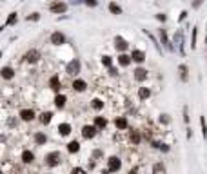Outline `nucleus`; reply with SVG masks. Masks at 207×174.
Instances as JSON below:
<instances>
[{
  "mask_svg": "<svg viewBox=\"0 0 207 174\" xmlns=\"http://www.w3.org/2000/svg\"><path fill=\"white\" fill-rule=\"evenodd\" d=\"M60 162H62V154H60L58 151L49 153V154L45 156V163H47L49 167H56V165H60Z\"/></svg>",
  "mask_w": 207,
  "mask_h": 174,
  "instance_id": "f257e3e1",
  "label": "nucleus"
},
{
  "mask_svg": "<svg viewBox=\"0 0 207 174\" xmlns=\"http://www.w3.org/2000/svg\"><path fill=\"white\" fill-rule=\"evenodd\" d=\"M65 71H67L69 74H73V76H75V74H78V73H80V60H76V58H75V60H71V62L67 64Z\"/></svg>",
  "mask_w": 207,
  "mask_h": 174,
  "instance_id": "f03ea898",
  "label": "nucleus"
},
{
  "mask_svg": "<svg viewBox=\"0 0 207 174\" xmlns=\"http://www.w3.org/2000/svg\"><path fill=\"white\" fill-rule=\"evenodd\" d=\"M120 167H122V162H120L116 156H111V158L107 160V169H109L111 172H116V171H120Z\"/></svg>",
  "mask_w": 207,
  "mask_h": 174,
  "instance_id": "7ed1b4c3",
  "label": "nucleus"
},
{
  "mask_svg": "<svg viewBox=\"0 0 207 174\" xmlns=\"http://www.w3.org/2000/svg\"><path fill=\"white\" fill-rule=\"evenodd\" d=\"M133 76H135V80H136V82H144V80H147L149 71H147V69H144V67H136Z\"/></svg>",
  "mask_w": 207,
  "mask_h": 174,
  "instance_id": "20e7f679",
  "label": "nucleus"
},
{
  "mask_svg": "<svg viewBox=\"0 0 207 174\" xmlns=\"http://www.w3.org/2000/svg\"><path fill=\"white\" fill-rule=\"evenodd\" d=\"M25 62H29V64H35V62H38V58H40V51L38 49H31V51H27L25 53Z\"/></svg>",
  "mask_w": 207,
  "mask_h": 174,
  "instance_id": "39448f33",
  "label": "nucleus"
},
{
  "mask_svg": "<svg viewBox=\"0 0 207 174\" xmlns=\"http://www.w3.org/2000/svg\"><path fill=\"white\" fill-rule=\"evenodd\" d=\"M49 11H51V13H65V11H67V4H64V2H55V4L49 5Z\"/></svg>",
  "mask_w": 207,
  "mask_h": 174,
  "instance_id": "423d86ee",
  "label": "nucleus"
},
{
  "mask_svg": "<svg viewBox=\"0 0 207 174\" xmlns=\"http://www.w3.org/2000/svg\"><path fill=\"white\" fill-rule=\"evenodd\" d=\"M51 44H53V45H62V44H65V36H64L60 31H55V33L51 34Z\"/></svg>",
  "mask_w": 207,
  "mask_h": 174,
  "instance_id": "0eeeda50",
  "label": "nucleus"
},
{
  "mask_svg": "<svg viewBox=\"0 0 207 174\" xmlns=\"http://www.w3.org/2000/svg\"><path fill=\"white\" fill-rule=\"evenodd\" d=\"M131 58H133V62L142 64V62L145 60V53H144L142 49H133V51H131Z\"/></svg>",
  "mask_w": 207,
  "mask_h": 174,
  "instance_id": "6e6552de",
  "label": "nucleus"
},
{
  "mask_svg": "<svg viewBox=\"0 0 207 174\" xmlns=\"http://www.w3.org/2000/svg\"><path fill=\"white\" fill-rule=\"evenodd\" d=\"M96 129H98L96 125H85V127L82 129V136L89 140V138H93V136L96 134Z\"/></svg>",
  "mask_w": 207,
  "mask_h": 174,
  "instance_id": "1a4fd4ad",
  "label": "nucleus"
},
{
  "mask_svg": "<svg viewBox=\"0 0 207 174\" xmlns=\"http://www.w3.org/2000/svg\"><path fill=\"white\" fill-rule=\"evenodd\" d=\"M115 47H116V51H120V53H124L127 47H129V44L122 38V36H116L115 38Z\"/></svg>",
  "mask_w": 207,
  "mask_h": 174,
  "instance_id": "9d476101",
  "label": "nucleus"
},
{
  "mask_svg": "<svg viewBox=\"0 0 207 174\" xmlns=\"http://www.w3.org/2000/svg\"><path fill=\"white\" fill-rule=\"evenodd\" d=\"M20 118L24 122H31V120H35V111L33 109H22L20 111Z\"/></svg>",
  "mask_w": 207,
  "mask_h": 174,
  "instance_id": "9b49d317",
  "label": "nucleus"
},
{
  "mask_svg": "<svg viewBox=\"0 0 207 174\" xmlns=\"http://www.w3.org/2000/svg\"><path fill=\"white\" fill-rule=\"evenodd\" d=\"M160 42L169 49V51H173L175 47H173V44L169 42V38H167V33H165V29H160Z\"/></svg>",
  "mask_w": 207,
  "mask_h": 174,
  "instance_id": "f8f14e48",
  "label": "nucleus"
},
{
  "mask_svg": "<svg viewBox=\"0 0 207 174\" xmlns=\"http://www.w3.org/2000/svg\"><path fill=\"white\" fill-rule=\"evenodd\" d=\"M73 89H75L76 93H84V91L87 89V84H85L84 80H80V78H78V80H75V82H73Z\"/></svg>",
  "mask_w": 207,
  "mask_h": 174,
  "instance_id": "ddd939ff",
  "label": "nucleus"
},
{
  "mask_svg": "<svg viewBox=\"0 0 207 174\" xmlns=\"http://www.w3.org/2000/svg\"><path fill=\"white\" fill-rule=\"evenodd\" d=\"M131 60H133V58H131L129 54H125V53H120V56H118V64H120L122 67H127V65L131 64Z\"/></svg>",
  "mask_w": 207,
  "mask_h": 174,
  "instance_id": "4468645a",
  "label": "nucleus"
},
{
  "mask_svg": "<svg viewBox=\"0 0 207 174\" xmlns=\"http://www.w3.org/2000/svg\"><path fill=\"white\" fill-rule=\"evenodd\" d=\"M13 76H15V71H13L11 67H7V65L2 67V78H4V80H11Z\"/></svg>",
  "mask_w": 207,
  "mask_h": 174,
  "instance_id": "2eb2a0df",
  "label": "nucleus"
},
{
  "mask_svg": "<svg viewBox=\"0 0 207 174\" xmlns=\"http://www.w3.org/2000/svg\"><path fill=\"white\" fill-rule=\"evenodd\" d=\"M149 96H151V89L149 87H140L138 89V98L140 100H147Z\"/></svg>",
  "mask_w": 207,
  "mask_h": 174,
  "instance_id": "dca6fc26",
  "label": "nucleus"
},
{
  "mask_svg": "<svg viewBox=\"0 0 207 174\" xmlns=\"http://www.w3.org/2000/svg\"><path fill=\"white\" fill-rule=\"evenodd\" d=\"M65 102H67V98H65L64 94H56V98H55V105H56L58 109H64Z\"/></svg>",
  "mask_w": 207,
  "mask_h": 174,
  "instance_id": "f3484780",
  "label": "nucleus"
},
{
  "mask_svg": "<svg viewBox=\"0 0 207 174\" xmlns=\"http://www.w3.org/2000/svg\"><path fill=\"white\" fill-rule=\"evenodd\" d=\"M115 125L118 127V129H127V118H124V116H118L116 120H115Z\"/></svg>",
  "mask_w": 207,
  "mask_h": 174,
  "instance_id": "a211bd4d",
  "label": "nucleus"
},
{
  "mask_svg": "<svg viewBox=\"0 0 207 174\" xmlns=\"http://www.w3.org/2000/svg\"><path fill=\"white\" fill-rule=\"evenodd\" d=\"M58 133H60L62 136H67V134L71 133V125H69V123H60V125H58Z\"/></svg>",
  "mask_w": 207,
  "mask_h": 174,
  "instance_id": "6ab92c4d",
  "label": "nucleus"
},
{
  "mask_svg": "<svg viewBox=\"0 0 207 174\" xmlns=\"http://www.w3.org/2000/svg\"><path fill=\"white\" fill-rule=\"evenodd\" d=\"M33 160H35V154H33L31 151H24V153H22V162H24V163H31Z\"/></svg>",
  "mask_w": 207,
  "mask_h": 174,
  "instance_id": "aec40b11",
  "label": "nucleus"
},
{
  "mask_svg": "<svg viewBox=\"0 0 207 174\" xmlns=\"http://www.w3.org/2000/svg\"><path fill=\"white\" fill-rule=\"evenodd\" d=\"M49 87L51 89H55V91H58L60 89V80H58V76L55 74V76H51V80H49Z\"/></svg>",
  "mask_w": 207,
  "mask_h": 174,
  "instance_id": "412c9836",
  "label": "nucleus"
},
{
  "mask_svg": "<svg viewBox=\"0 0 207 174\" xmlns=\"http://www.w3.org/2000/svg\"><path fill=\"white\" fill-rule=\"evenodd\" d=\"M95 125H96L98 129H105V125H107V120H105L104 116H96V118H95Z\"/></svg>",
  "mask_w": 207,
  "mask_h": 174,
  "instance_id": "4be33fe9",
  "label": "nucleus"
},
{
  "mask_svg": "<svg viewBox=\"0 0 207 174\" xmlns=\"http://www.w3.org/2000/svg\"><path fill=\"white\" fill-rule=\"evenodd\" d=\"M35 142H36V145H44V143L47 142V136H45L44 133H36V134H35Z\"/></svg>",
  "mask_w": 207,
  "mask_h": 174,
  "instance_id": "5701e85b",
  "label": "nucleus"
},
{
  "mask_svg": "<svg viewBox=\"0 0 207 174\" xmlns=\"http://www.w3.org/2000/svg\"><path fill=\"white\" fill-rule=\"evenodd\" d=\"M109 11H111L113 15H122V7H120L116 2H111V4H109Z\"/></svg>",
  "mask_w": 207,
  "mask_h": 174,
  "instance_id": "b1692460",
  "label": "nucleus"
},
{
  "mask_svg": "<svg viewBox=\"0 0 207 174\" xmlns=\"http://www.w3.org/2000/svg\"><path fill=\"white\" fill-rule=\"evenodd\" d=\"M178 69H180V78H182V82H187V78H189V76H187V73H189L187 65H184V64H182Z\"/></svg>",
  "mask_w": 207,
  "mask_h": 174,
  "instance_id": "393cba45",
  "label": "nucleus"
},
{
  "mask_svg": "<svg viewBox=\"0 0 207 174\" xmlns=\"http://www.w3.org/2000/svg\"><path fill=\"white\" fill-rule=\"evenodd\" d=\"M67 151L69 153H78L80 151V143L78 142H69L67 143Z\"/></svg>",
  "mask_w": 207,
  "mask_h": 174,
  "instance_id": "a878e982",
  "label": "nucleus"
},
{
  "mask_svg": "<svg viewBox=\"0 0 207 174\" xmlns=\"http://www.w3.org/2000/svg\"><path fill=\"white\" fill-rule=\"evenodd\" d=\"M153 174H165L164 163H155V165H153Z\"/></svg>",
  "mask_w": 207,
  "mask_h": 174,
  "instance_id": "bb28decb",
  "label": "nucleus"
},
{
  "mask_svg": "<svg viewBox=\"0 0 207 174\" xmlns=\"http://www.w3.org/2000/svg\"><path fill=\"white\" fill-rule=\"evenodd\" d=\"M91 107H93L95 111H100V109H104V102L98 100V98H95V100L91 102Z\"/></svg>",
  "mask_w": 207,
  "mask_h": 174,
  "instance_id": "cd10ccee",
  "label": "nucleus"
},
{
  "mask_svg": "<svg viewBox=\"0 0 207 174\" xmlns=\"http://www.w3.org/2000/svg\"><path fill=\"white\" fill-rule=\"evenodd\" d=\"M16 20H18L16 13H9V16H7V20H5V25H13V24H15Z\"/></svg>",
  "mask_w": 207,
  "mask_h": 174,
  "instance_id": "c85d7f7f",
  "label": "nucleus"
},
{
  "mask_svg": "<svg viewBox=\"0 0 207 174\" xmlns=\"http://www.w3.org/2000/svg\"><path fill=\"white\" fill-rule=\"evenodd\" d=\"M51 118H53L51 113H42V114H40V122H42V123H49Z\"/></svg>",
  "mask_w": 207,
  "mask_h": 174,
  "instance_id": "c756f323",
  "label": "nucleus"
},
{
  "mask_svg": "<svg viewBox=\"0 0 207 174\" xmlns=\"http://www.w3.org/2000/svg\"><path fill=\"white\" fill-rule=\"evenodd\" d=\"M102 64L105 67H113V58L111 56H102Z\"/></svg>",
  "mask_w": 207,
  "mask_h": 174,
  "instance_id": "7c9ffc66",
  "label": "nucleus"
},
{
  "mask_svg": "<svg viewBox=\"0 0 207 174\" xmlns=\"http://www.w3.org/2000/svg\"><path fill=\"white\" fill-rule=\"evenodd\" d=\"M200 125H202V134H204V138H207V125H205V118H204V116H200Z\"/></svg>",
  "mask_w": 207,
  "mask_h": 174,
  "instance_id": "2f4dec72",
  "label": "nucleus"
},
{
  "mask_svg": "<svg viewBox=\"0 0 207 174\" xmlns=\"http://www.w3.org/2000/svg\"><path fill=\"white\" fill-rule=\"evenodd\" d=\"M131 142L133 143H140V133H136V131L131 133Z\"/></svg>",
  "mask_w": 207,
  "mask_h": 174,
  "instance_id": "473e14b6",
  "label": "nucleus"
},
{
  "mask_svg": "<svg viewBox=\"0 0 207 174\" xmlns=\"http://www.w3.org/2000/svg\"><path fill=\"white\" fill-rule=\"evenodd\" d=\"M196 33H198V27H193V42H191V47L193 49L196 47Z\"/></svg>",
  "mask_w": 207,
  "mask_h": 174,
  "instance_id": "72a5a7b5",
  "label": "nucleus"
},
{
  "mask_svg": "<svg viewBox=\"0 0 207 174\" xmlns=\"http://www.w3.org/2000/svg\"><path fill=\"white\" fill-rule=\"evenodd\" d=\"M84 4H85V5H89V7H95L98 2H96V0H84Z\"/></svg>",
  "mask_w": 207,
  "mask_h": 174,
  "instance_id": "f704fd0d",
  "label": "nucleus"
},
{
  "mask_svg": "<svg viewBox=\"0 0 207 174\" xmlns=\"http://www.w3.org/2000/svg\"><path fill=\"white\" fill-rule=\"evenodd\" d=\"M38 18H40V15H38V13H33V15H29V16H27V20H29V22H31V20H38Z\"/></svg>",
  "mask_w": 207,
  "mask_h": 174,
  "instance_id": "c9c22d12",
  "label": "nucleus"
},
{
  "mask_svg": "<svg viewBox=\"0 0 207 174\" xmlns=\"http://www.w3.org/2000/svg\"><path fill=\"white\" fill-rule=\"evenodd\" d=\"M71 174H87L84 169H80V167H76V169H73V172Z\"/></svg>",
  "mask_w": 207,
  "mask_h": 174,
  "instance_id": "e433bc0d",
  "label": "nucleus"
},
{
  "mask_svg": "<svg viewBox=\"0 0 207 174\" xmlns=\"http://www.w3.org/2000/svg\"><path fill=\"white\" fill-rule=\"evenodd\" d=\"M160 122H164V123H169V116H167V114H162V116H160Z\"/></svg>",
  "mask_w": 207,
  "mask_h": 174,
  "instance_id": "4c0bfd02",
  "label": "nucleus"
},
{
  "mask_svg": "<svg viewBox=\"0 0 207 174\" xmlns=\"http://www.w3.org/2000/svg\"><path fill=\"white\" fill-rule=\"evenodd\" d=\"M158 149H162V151H164V153H167V151H169V147H167V145H165V143H160V147H158Z\"/></svg>",
  "mask_w": 207,
  "mask_h": 174,
  "instance_id": "58836bf2",
  "label": "nucleus"
},
{
  "mask_svg": "<svg viewBox=\"0 0 207 174\" xmlns=\"http://www.w3.org/2000/svg\"><path fill=\"white\" fill-rule=\"evenodd\" d=\"M156 18H158L160 22H165V15H162V13H160V15H156Z\"/></svg>",
  "mask_w": 207,
  "mask_h": 174,
  "instance_id": "ea45409f",
  "label": "nucleus"
},
{
  "mask_svg": "<svg viewBox=\"0 0 207 174\" xmlns=\"http://www.w3.org/2000/svg\"><path fill=\"white\" fill-rule=\"evenodd\" d=\"M184 120L189 122V116H187V107H184Z\"/></svg>",
  "mask_w": 207,
  "mask_h": 174,
  "instance_id": "a19ab883",
  "label": "nucleus"
},
{
  "mask_svg": "<svg viewBox=\"0 0 207 174\" xmlns=\"http://www.w3.org/2000/svg\"><path fill=\"white\" fill-rule=\"evenodd\" d=\"M109 73H111V74H113V76H115V74H118V71H116V69H115V67H109Z\"/></svg>",
  "mask_w": 207,
  "mask_h": 174,
  "instance_id": "79ce46f5",
  "label": "nucleus"
},
{
  "mask_svg": "<svg viewBox=\"0 0 207 174\" xmlns=\"http://www.w3.org/2000/svg\"><path fill=\"white\" fill-rule=\"evenodd\" d=\"M185 16H187V11H182V15H180V20H184Z\"/></svg>",
  "mask_w": 207,
  "mask_h": 174,
  "instance_id": "37998d69",
  "label": "nucleus"
},
{
  "mask_svg": "<svg viewBox=\"0 0 207 174\" xmlns=\"http://www.w3.org/2000/svg\"><path fill=\"white\" fill-rule=\"evenodd\" d=\"M109 172H111V171H109V169H107V171H105V172H102V174H109Z\"/></svg>",
  "mask_w": 207,
  "mask_h": 174,
  "instance_id": "c03bdc74",
  "label": "nucleus"
},
{
  "mask_svg": "<svg viewBox=\"0 0 207 174\" xmlns=\"http://www.w3.org/2000/svg\"><path fill=\"white\" fill-rule=\"evenodd\" d=\"M129 174H136V171H131V172H129Z\"/></svg>",
  "mask_w": 207,
  "mask_h": 174,
  "instance_id": "a18cd8bd",
  "label": "nucleus"
},
{
  "mask_svg": "<svg viewBox=\"0 0 207 174\" xmlns=\"http://www.w3.org/2000/svg\"><path fill=\"white\" fill-rule=\"evenodd\" d=\"M205 44H207V38H205Z\"/></svg>",
  "mask_w": 207,
  "mask_h": 174,
  "instance_id": "49530a36",
  "label": "nucleus"
}]
</instances>
